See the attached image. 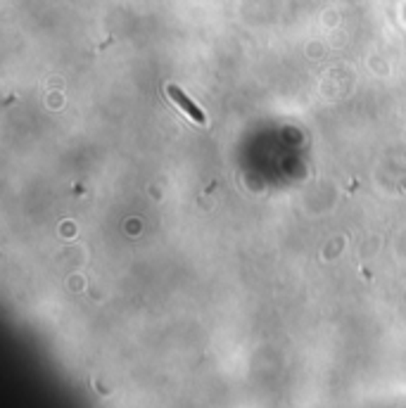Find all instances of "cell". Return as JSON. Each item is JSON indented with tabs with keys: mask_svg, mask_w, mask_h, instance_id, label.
Segmentation results:
<instances>
[{
	"mask_svg": "<svg viewBox=\"0 0 406 408\" xmlns=\"http://www.w3.org/2000/svg\"><path fill=\"white\" fill-rule=\"evenodd\" d=\"M167 93H169V98H171V100H176V102H179V107L185 112V114L190 116L192 121H197V123H205V114H202V110H200V107H197L195 102H192V100L188 98V95L183 93V90H181V88H176V85H167Z\"/></svg>",
	"mask_w": 406,
	"mask_h": 408,
	"instance_id": "6da1fadb",
	"label": "cell"
}]
</instances>
